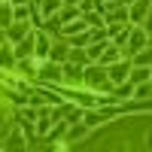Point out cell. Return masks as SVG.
<instances>
[{
    "label": "cell",
    "instance_id": "1",
    "mask_svg": "<svg viewBox=\"0 0 152 152\" xmlns=\"http://www.w3.org/2000/svg\"><path fill=\"white\" fill-rule=\"evenodd\" d=\"M37 79H40V82H55V85H61V82H64V67L43 61V64L37 67Z\"/></svg>",
    "mask_w": 152,
    "mask_h": 152
},
{
    "label": "cell",
    "instance_id": "2",
    "mask_svg": "<svg viewBox=\"0 0 152 152\" xmlns=\"http://www.w3.org/2000/svg\"><path fill=\"white\" fill-rule=\"evenodd\" d=\"M128 73H131V61H113V64L107 67L110 82H125V79H128Z\"/></svg>",
    "mask_w": 152,
    "mask_h": 152
},
{
    "label": "cell",
    "instance_id": "3",
    "mask_svg": "<svg viewBox=\"0 0 152 152\" xmlns=\"http://www.w3.org/2000/svg\"><path fill=\"white\" fill-rule=\"evenodd\" d=\"M37 116H40V119H37V131H49V128H52V125L58 122V116H61V110H55V107H46V110H40V113H37Z\"/></svg>",
    "mask_w": 152,
    "mask_h": 152
},
{
    "label": "cell",
    "instance_id": "4",
    "mask_svg": "<svg viewBox=\"0 0 152 152\" xmlns=\"http://www.w3.org/2000/svg\"><path fill=\"white\" fill-rule=\"evenodd\" d=\"M49 49H52L49 37L43 31H34V55H37V61H46L49 58Z\"/></svg>",
    "mask_w": 152,
    "mask_h": 152
},
{
    "label": "cell",
    "instance_id": "5",
    "mask_svg": "<svg viewBox=\"0 0 152 152\" xmlns=\"http://www.w3.org/2000/svg\"><path fill=\"white\" fill-rule=\"evenodd\" d=\"M125 43H128V52L134 55V52H140V49L149 43V34H146L143 28H134V31L128 34V40H125Z\"/></svg>",
    "mask_w": 152,
    "mask_h": 152
},
{
    "label": "cell",
    "instance_id": "6",
    "mask_svg": "<svg viewBox=\"0 0 152 152\" xmlns=\"http://www.w3.org/2000/svg\"><path fill=\"white\" fill-rule=\"evenodd\" d=\"M152 6V0H134V6H128V21H143V15H146V9Z\"/></svg>",
    "mask_w": 152,
    "mask_h": 152
},
{
    "label": "cell",
    "instance_id": "7",
    "mask_svg": "<svg viewBox=\"0 0 152 152\" xmlns=\"http://www.w3.org/2000/svg\"><path fill=\"white\" fill-rule=\"evenodd\" d=\"M131 64H137V67H149V64H152V46H143L140 52H134Z\"/></svg>",
    "mask_w": 152,
    "mask_h": 152
},
{
    "label": "cell",
    "instance_id": "8",
    "mask_svg": "<svg viewBox=\"0 0 152 152\" xmlns=\"http://www.w3.org/2000/svg\"><path fill=\"white\" fill-rule=\"evenodd\" d=\"M15 67V52H12V46H3L0 49V70H12Z\"/></svg>",
    "mask_w": 152,
    "mask_h": 152
},
{
    "label": "cell",
    "instance_id": "9",
    "mask_svg": "<svg viewBox=\"0 0 152 152\" xmlns=\"http://www.w3.org/2000/svg\"><path fill=\"white\" fill-rule=\"evenodd\" d=\"M134 97H140V100H152V79L137 82V88H134Z\"/></svg>",
    "mask_w": 152,
    "mask_h": 152
},
{
    "label": "cell",
    "instance_id": "10",
    "mask_svg": "<svg viewBox=\"0 0 152 152\" xmlns=\"http://www.w3.org/2000/svg\"><path fill=\"white\" fill-rule=\"evenodd\" d=\"M0 24H3V28L12 24V3L9 0H0Z\"/></svg>",
    "mask_w": 152,
    "mask_h": 152
},
{
    "label": "cell",
    "instance_id": "11",
    "mask_svg": "<svg viewBox=\"0 0 152 152\" xmlns=\"http://www.w3.org/2000/svg\"><path fill=\"white\" fill-rule=\"evenodd\" d=\"M85 134H88V125L82 122L79 128H70V131H67V137H64V140H67V143H79V137H85Z\"/></svg>",
    "mask_w": 152,
    "mask_h": 152
},
{
    "label": "cell",
    "instance_id": "12",
    "mask_svg": "<svg viewBox=\"0 0 152 152\" xmlns=\"http://www.w3.org/2000/svg\"><path fill=\"white\" fill-rule=\"evenodd\" d=\"M61 113H64L67 122H79V119H82V110H79V107H61Z\"/></svg>",
    "mask_w": 152,
    "mask_h": 152
},
{
    "label": "cell",
    "instance_id": "13",
    "mask_svg": "<svg viewBox=\"0 0 152 152\" xmlns=\"http://www.w3.org/2000/svg\"><path fill=\"white\" fill-rule=\"evenodd\" d=\"M64 0H43V15H55Z\"/></svg>",
    "mask_w": 152,
    "mask_h": 152
},
{
    "label": "cell",
    "instance_id": "14",
    "mask_svg": "<svg viewBox=\"0 0 152 152\" xmlns=\"http://www.w3.org/2000/svg\"><path fill=\"white\" fill-rule=\"evenodd\" d=\"M82 18H85V24H97V28H100V24H107V21H104V15H97V12H91V9H88Z\"/></svg>",
    "mask_w": 152,
    "mask_h": 152
},
{
    "label": "cell",
    "instance_id": "15",
    "mask_svg": "<svg viewBox=\"0 0 152 152\" xmlns=\"http://www.w3.org/2000/svg\"><path fill=\"white\" fill-rule=\"evenodd\" d=\"M113 61H119V46H116V43H113V49L100 58V64H113Z\"/></svg>",
    "mask_w": 152,
    "mask_h": 152
},
{
    "label": "cell",
    "instance_id": "16",
    "mask_svg": "<svg viewBox=\"0 0 152 152\" xmlns=\"http://www.w3.org/2000/svg\"><path fill=\"white\" fill-rule=\"evenodd\" d=\"M128 76H131L134 82H143V79H152V76H149V70H143V67H137V70H131Z\"/></svg>",
    "mask_w": 152,
    "mask_h": 152
},
{
    "label": "cell",
    "instance_id": "17",
    "mask_svg": "<svg viewBox=\"0 0 152 152\" xmlns=\"http://www.w3.org/2000/svg\"><path fill=\"white\" fill-rule=\"evenodd\" d=\"M113 94H116V97H134V88H131V85H119Z\"/></svg>",
    "mask_w": 152,
    "mask_h": 152
},
{
    "label": "cell",
    "instance_id": "18",
    "mask_svg": "<svg viewBox=\"0 0 152 152\" xmlns=\"http://www.w3.org/2000/svg\"><path fill=\"white\" fill-rule=\"evenodd\" d=\"M140 28H143L146 34H152V6L146 9V18H143V24H140Z\"/></svg>",
    "mask_w": 152,
    "mask_h": 152
},
{
    "label": "cell",
    "instance_id": "19",
    "mask_svg": "<svg viewBox=\"0 0 152 152\" xmlns=\"http://www.w3.org/2000/svg\"><path fill=\"white\" fill-rule=\"evenodd\" d=\"M21 143H24V140H21V134L15 131V134H12V137H9V143H6V146H21Z\"/></svg>",
    "mask_w": 152,
    "mask_h": 152
},
{
    "label": "cell",
    "instance_id": "20",
    "mask_svg": "<svg viewBox=\"0 0 152 152\" xmlns=\"http://www.w3.org/2000/svg\"><path fill=\"white\" fill-rule=\"evenodd\" d=\"M21 119H24V122H34L37 113H34V110H21Z\"/></svg>",
    "mask_w": 152,
    "mask_h": 152
},
{
    "label": "cell",
    "instance_id": "21",
    "mask_svg": "<svg viewBox=\"0 0 152 152\" xmlns=\"http://www.w3.org/2000/svg\"><path fill=\"white\" fill-rule=\"evenodd\" d=\"M67 3H79V0H67Z\"/></svg>",
    "mask_w": 152,
    "mask_h": 152
},
{
    "label": "cell",
    "instance_id": "22",
    "mask_svg": "<svg viewBox=\"0 0 152 152\" xmlns=\"http://www.w3.org/2000/svg\"><path fill=\"white\" fill-rule=\"evenodd\" d=\"M104 3H113V0H104Z\"/></svg>",
    "mask_w": 152,
    "mask_h": 152
}]
</instances>
